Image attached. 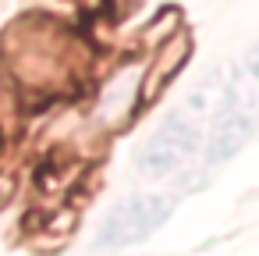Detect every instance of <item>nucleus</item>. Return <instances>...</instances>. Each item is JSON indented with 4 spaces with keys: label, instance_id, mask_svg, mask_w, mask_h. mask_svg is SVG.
<instances>
[{
    "label": "nucleus",
    "instance_id": "nucleus-1",
    "mask_svg": "<svg viewBox=\"0 0 259 256\" xmlns=\"http://www.w3.org/2000/svg\"><path fill=\"white\" fill-rule=\"evenodd\" d=\"M170 213V199L163 196H135L124 199L121 206H114L107 213V221L100 224L96 242L100 245H132L139 238H146L153 228H160Z\"/></svg>",
    "mask_w": 259,
    "mask_h": 256
},
{
    "label": "nucleus",
    "instance_id": "nucleus-2",
    "mask_svg": "<svg viewBox=\"0 0 259 256\" xmlns=\"http://www.w3.org/2000/svg\"><path fill=\"white\" fill-rule=\"evenodd\" d=\"M195 146H199V135L185 125V121H170V125H163L153 139H149V146L142 150V167H149V171H174V167H181L185 160H192V153H195Z\"/></svg>",
    "mask_w": 259,
    "mask_h": 256
}]
</instances>
